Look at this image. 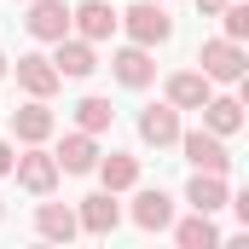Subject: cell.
I'll return each mask as SVG.
<instances>
[{
  "label": "cell",
  "mask_w": 249,
  "mask_h": 249,
  "mask_svg": "<svg viewBox=\"0 0 249 249\" xmlns=\"http://www.w3.org/2000/svg\"><path fill=\"white\" fill-rule=\"evenodd\" d=\"M226 174H191V186H186V203L191 209H203V214H214V209H226Z\"/></svg>",
  "instance_id": "d6986e66"
},
{
  "label": "cell",
  "mask_w": 249,
  "mask_h": 249,
  "mask_svg": "<svg viewBox=\"0 0 249 249\" xmlns=\"http://www.w3.org/2000/svg\"><path fill=\"white\" fill-rule=\"evenodd\" d=\"M214 18L226 23V41H244V35H249V0H226Z\"/></svg>",
  "instance_id": "7402d4cb"
},
{
  "label": "cell",
  "mask_w": 249,
  "mask_h": 249,
  "mask_svg": "<svg viewBox=\"0 0 249 249\" xmlns=\"http://www.w3.org/2000/svg\"><path fill=\"white\" fill-rule=\"evenodd\" d=\"M197 6H203V18H214V12H220L226 0H197Z\"/></svg>",
  "instance_id": "cb8c5ba5"
},
{
  "label": "cell",
  "mask_w": 249,
  "mask_h": 249,
  "mask_svg": "<svg viewBox=\"0 0 249 249\" xmlns=\"http://www.w3.org/2000/svg\"><path fill=\"white\" fill-rule=\"evenodd\" d=\"M174 244H180V249H214V244H220V226L197 209L191 220H180V226H174Z\"/></svg>",
  "instance_id": "ffe728a7"
},
{
  "label": "cell",
  "mask_w": 249,
  "mask_h": 249,
  "mask_svg": "<svg viewBox=\"0 0 249 249\" xmlns=\"http://www.w3.org/2000/svg\"><path fill=\"white\" fill-rule=\"evenodd\" d=\"M53 47H58V53H53V70H58V75H70V81H87V75L99 70L93 41H81V35H75V41L64 35V41H53Z\"/></svg>",
  "instance_id": "9c48e42d"
},
{
  "label": "cell",
  "mask_w": 249,
  "mask_h": 249,
  "mask_svg": "<svg viewBox=\"0 0 249 249\" xmlns=\"http://www.w3.org/2000/svg\"><path fill=\"white\" fill-rule=\"evenodd\" d=\"M70 29H75L81 41H110V35H116V6H110V0H81V6L70 12Z\"/></svg>",
  "instance_id": "5b68a950"
},
{
  "label": "cell",
  "mask_w": 249,
  "mask_h": 249,
  "mask_svg": "<svg viewBox=\"0 0 249 249\" xmlns=\"http://www.w3.org/2000/svg\"><path fill=\"white\" fill-rule=\"evenodd\" d=\"M110 122H116V110H110V99H99V93H87V99L75 105V127H81V133H105Z\"/></svg>",
  "instance_id": "44dd1931"
},
{
  "label": "cell",
  "mask_w": 249,
  "mask_h": 249,
  "mask_svg": "<svg viewBox=\"0 0 249 249\" xmlns=\"http://www.w3.org/2000/svg\"><path fill=\"white\" fill-rule=\"evenodd\" d=\"M197 64H203V75L209 81H244V41H203V53H197Z\"/></svg>",
  "instance_id": "277c9868"
},
{
  "label": "cell",
  "mask_w": 249,
  "mask_h": 249,
  "mask_svg": "<svg viewBox=\"0 0 249 249\" xmlns=\"http://www.w3.org/2000/svg\"><path fill=\"white\" fill-rule=\"evenodd\" d=\"M209 93H214V81H209L203 70H180V75H168V105H174V110H197Z\"/></svg>",
  "instance_id": "9a60e30c"
},
{
  "label": "cell",
  "mask_w": 249,
  "mask_h": 249,
  "mask_svg": "<svg viewBox=\"0 0 249 249\" xmlns=\"http://www.w3.org/2000/svg\"><path fill=\"white\" fill-rule=\"evenodd\" d=\"M35 232L53 238V244H70V238L81 232V220H75V209H64V203H41V209H35Z\"/></svg>",
  "instance_id": "e0dca14e"
},
{
  "label": "cell",
  "mask_w": 249,
  "mask_h": 249,
  "mask_svg": "<svg viewBox=\"0 0 249 249\" xmlns=\"http://www.w3.org/2000/svg\"><path fill=\"white\" fill-rule=\"evenodd\" d=\"M53 127H58V116L47 110V99H29V105H18V110H12V133H18L23 145L53 139Z\"/></svg>",
  "instance_id": "8fae6325"
},
{
  "label": "cell",
  "mask_w": 249,
  "mask_h": 249,
  "mask_svg": "<svg viewBox=\"0 0 249 249\" xmlns=\"http://www.w3.org/2000/svg\"><path fill=\"white\" fill-rule=\"evenodd\" d=\"M12 174H18V186L29 191V197H47V191L58 186V162H53V151H41V145H29L23 157H12Z\"/></svg>",
  "instance_id": "3957f363"
},
{
  "label": "cell",
  "mask_w": 249,
  "mask_h": 249,
  "mask_svg": "<svg viewBox=\"0 0 249 249\" xmlns=\"http://www.w3.org/2000/svg\"><path fill=\"white\" fill-rule=\"evenodd\" d=\"M6 174H12V145L0 139V180H6Z\"/></svg>",
  "instance_id": "603a6c76"
},
{
  "label": "cell",
  "mask_w": 249,
  "mask_h": 249,
  "mask_svg": "<svg viewBox=\"0 0 249 249\" xmlns=\"http://www.w3.org/2000/svg\"><path fill=\"white\" fill-rule=\"evenodd\" d=\"M116 29H127V41H139V47H162L174 35V18L162 12V0H139V6L116 12Z\"/></svg>",
  "instance_id": "6da1fadb"
},
{
  "label": "cell",
  "mask_w": 249,
  "mask_h": 249,
  "mask_svg": "<svg viewBox=\"0 0 249 249\" xmlns=\"http://www.w3.org/2000/svg\"><path fill=\"white\" fill-rule=\"evenodd\" d=\"M23 23H29L35 41H64L70 35V6L64 0H29V18Z\"/></svg>",
  "instance_id": "30bf717a"
},
{
  "label": "cell",
  "mask_w": 249,
  "mask_h": 249,
  "mask_svg": "<svg viewBox=\"0 0 249 249\" xmlns=\"http://www.w3.org/2000/svg\"><path fill=\"white\" fill-rule=\"evenodd\" d=\"M133 226L139 232H168L174 226V197L168 191H139L133 197Z\"/></svg>",
  "instance_id": "4fadbf2b"
},
{
  "label": "cell",
  "mask_w": 249,
  "mask_h": 249,
  "mask_svg": "<svg viewBox=\"0 0 249 249\" xmlns=\"http://www.w3.org/2000/svg\"><path fill=\"white\" fill-rule=\"evenodd\" d=\"M174 145L186 151V162L197 168V174H226V168H232L226 139H220V133H209V127H191V133H180Z\"/></svg>",
  "instance_id": "7a4b0ae2"
},
{
  "label": "cell",
  "mask_w": 249,
  "mask_h": 249,
  "mask_svg": "<svg viewBox=\"0 0 249 249\" xmlns=\"http://www.w3.org/2000/svg\"><path fill=\"white\" fill-rule=\"evenodd\" d=\"M197 110H203V127H209V133H220V139L244 127V105H238V99H226V93H209Z\"/></svg>",
  "instance_id": "2e32d148"
},
{
  "label": "cell",
  "mask_w": 249,
  "mask_h": 249,
  "mask_svg": "<svg viewBox=\"0 0 249 249\" xmlns=\"http://www.w3.org/2000/svg\"><path fill=\"white\" fill-rule=\"evenodd\" d=\"M139 139L157 145V151L174 145V139H180V110H174L168 99H162V105H145V116H139Z\"/></svg>",
  "instance_id": "7c38bea8"
},
{
  "label": "cell",
  "mask_w": 249,
  "mask_h": 249,
  "mask_svg": "<svg viewBox=\"0 0 249 249\" xmlns=\"http://www.w3.org/2000/svg\"><path fill=\"white\" fill-rule=\"evenodd\" d=\"M110 70H116V81H122V87H151V81H157L151 47H139V41L116 47V53H110Z\"/></svg>",
  "instance_id": "8992f818"
},
{
  "label": "cell",
  "mask_w": 249,
  "mask_h": 249,
  "mask_svg": "<svg viewBox=\"0 0 249 249\" xmlns=\"http://www.w3.org/2000/svg\"><path fill=\"white\" fill-rule=\"evenodd\" d=\"M53 162H58V174H93V162H99L93 133H64V145L53 151Z\"/></svg>",
  "instance_id": "5bb4252c"
},
{
  "label": "cell",
  "mask_w": 249,
  "mask_h": 249,
  "mask_svg": "<svg viewBox=\"0 0 249 249\" xmlns=\"http://www.w3.org/2000/svg\"><path fill=\"white\" fill-rule=\"evenodd\" d=\"M75 220H81V232H93V238H110V232H116V220H122V209H116V191H93V197H81Z\"/></svg>",
  "instance_id": "ba28073f"
},
{
  "label": "cell",
  "mask_w": 249,
  "mask_h": 249,
  "mask_svg": "<svg viewBox=\"0 0 249 249\" xmlns=\"http://www.w3.org/2000/svg\"><path fill=\"white\" fill-rule=\"evenodd\" d=\"M12 70H18V87H23L29 99H53V93H58V81H64L58 70H53V58H41V53H23Z\"/></svg>",
  "instance_id": "52a82bcc"
},
{
  "label": "cell",
  "mask_w": 249,
  "mask_h": 249,
  "mask_svg": "<svg viewBox=\"0 0 249 249\" xmlns=\"http://www.w3.org/2000/svg\"><path fill=\"white\" fill-rule=\"evenodd\" d=\"M93 168H99L105 191H133V186H139V157H127V151H110V157H99Z\"/></svg>",
  "instance_id": "ac0fdd59"
},
{
  "label": "cell",
  "mask_w": 249,
  "mask_h": 249,
  "mask_svg": "<svg viewBox=\"0 0 249 249\" xmlns=\"http://www.w3.org/2000/svg\"><path fill=\"white\" fill-rule=\"evenodd\" d=\"M6 70H12V58H6V53H0V75H6Z\"/></svg>",
  "instance_id": "d4e9b609"
}]
</instances>
